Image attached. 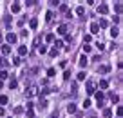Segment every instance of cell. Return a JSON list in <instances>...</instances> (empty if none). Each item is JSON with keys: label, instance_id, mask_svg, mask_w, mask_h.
Here are the masks:
<instances>
[{"label": "cell", "instance_id": "6da1fadb", "mask_svg": "<svg viewBox=\"0 0 123 118\" xmlns=\"http://www.w3.org/2000/svg\"><path fill=\"white\" fill-rule=\"evenodd\" d=\"M87 93H89V94L96 93V82H92V80H87Z\"/></svg>", "mask_w": 123, "mask_h": 118}, {"label": "cell", "instance_id": "7a4b0ae2", "mask_svg": "<svg viewBox=\"0 0 123 118\" xmlns=\"http://www.w3.org/2000/svg\"><path fill=\"white\" fill-rule=\"evenodd\" d=\"M25 93H27V96H36L38 94V87L36 86H29L27 89H25Z\"/></svg>", "mask_w": 123, "mask_h": 118}, {"label": "cell", "instance_id": "3957f363", "mask_svg": "<svg viewBox=\"0 0 123 118\" xmlns=\"http://www.w3.org/2000/svg\"><path fill=\"white\" fill-rule=\"evenodd\" d=\"M109 71H111V65H109V64H103V65L98 67V73H101V75H107Z\"/></svg>", "mask_w": 123, "mask_h": 118}, {"label": "cell", "instance_id": "277c9868", "mask_svg": "<svg viewBox=\"0 0 123 118\" xmlns=\"http://www.w3.org/2000/svg\"><path fill=\"white\" fill-rule=\"evenodd\" d=\"M6 38H7V42H9V44H15V42L18 40V37L15 35V33H7V35H6Z\"/></svg>", "mask_w": 123, "mask_h": 118}, {"label": "cell", "instance_id": "5b68a950", "mask_svg": "<svg viewBox=\"0 0 123 118\" xmlns=\"http://www.w3.org/2000/svg\"><path fill=\"white\" fill-rule=\"evenodd\" d=\"M98 13H100V15H107V13H109V6H107V4L98 6Z\"/></svg>", "mask_w": 123, "mask_h": 118}, {"label": "cell", "instance_id": "8992f818", "mask_svg": "<svg viewBox=\"0 0 123 118\" xmlns=\"http://www.w3.org/2000/svg\"><path fill=\"white\" fill-rule=\"evenodd\" d=\"M78 64L82 65V67H85V65L89 64V60H87V56H85V55H82V56H80V60H78Z\"/></svg>", "mask_w": 123, "mask_h": 118}, {"label": "cell", "instance_id": "52a82bcc", "mask_svg": "<svg viewBox=\"0 0 123 118\" xmlns=\"http://www.w3.org/2000/svg\"><path fill=\"white\" fill-rule=\"evenodd\" d=\"M67 33V25L65 24H60L58 25V35H65Z\"/></svg>", "mask_w": 123, "mask_h": 118}, {"label": "cell", "instance_id": "ba28073f", "mask_svg": "<svg viewBox=\"0 0 123 118\" xmlns=\"http://www.w3.org/2000/svg\"><path fill=\"white\" fill-rule=\"evenodd\" d=\"M18 55H20V56L27 55V45H20V47H18Z\"/></svg>", "mask_w": 123, "mask_h": 118}, {"label": "cell", "instance_id": "9c48e42d", "mask_svg": "<svg viewBox=\"0 0 123 118\" xmlns=\"http://www.w3.org/2000/svg\"><path fill=\"white\" fill-rule=\"evenodd\" d=\"M29 27H31V29H36L38 27V20H36V18H31V20H29Z\"/></svg>", "mask_w": 123, "mask_h": 118}, {"label": "cell", "instance_id": "30bf717a", "mask_svg": "<svg viewBox=\"0 0 123 118\" xmlns=\"http://www.w3.org/2000/svg\"><path fill=\"white\" fill-rule=\"evenodd\" d=\"M67 113H69V114L76 113V104H69V106H67Z\"/></svg>", "mask_w": 123, "mask_h": 118}, {"label": "cell", "instance_id": "8fae6325", "mask_svg": "<svg viewBox=\"0 0 123 118\" xmlns=\"http://www.w3.org/2000/svg\"><path fill=\"white\" fill-rule=\"evenodd\" d=\"M2 53H4V55H9V53H11V47H9V44H4V45H2Z\"/></svg>", "mask_w": 123, "mask_h": 118}, {"label": "cell", "instance_id": "7c38bea8", "mask_svg": "<svg viewBox=\"0 0 123 118\" xmlns=\"http://www.w3.org/2000/svg\"><path fill=\"white\" fill-rule=\"evenodd\" d=\"M76 15L83 16V15H85V7H83V6H78V7H76Z\"/></svg>", "mask_w": 123, "mask_h": 118}, {"label": "cell", "instance_id": "4fadbf2b", "mask_svg": "<svg viewBox=\"0 0 123 118\" xmlns=\"http://www.w3.org/2000/svg\"><path fill=\"white\" fill-rule=\"evenodd\" d=\"M11 13H20V6L18 4H11Z\"/></svg>", "mask_w": 123, "mask_h": 118}, {"label": "cell", "instance_id": "5bb4252c", "mask_svg": "<svg viewBox=\"0 0 123 118\" xmlns=\"http://www.w3.org/2000/svg\"><path fill=\"white\" fill-rule=\"evenodd\" d=\"M7 102H9V98L6 96V94H2V96H0V106H6Z\"/></svg>", "mask_w": 123, "mask_h": 118}, {"label": "cell", "instance_id": "9a60e30c", "mask_svg": "<svg viewBox=\"0 0 123 118\" xmlns=\"http://www.w3.org/2000/svg\"><path fill=\"white\" fill-rule=\"evenodd\" d=\"M109 87V82L107 80H100V89H107Z\"/></svg>", "mask_w": 123, "mask_h": 118}, {"label": "cell", "instance_id": "2e32d148", "mask_svg": "<svg viewBox=\"0 0 123 118\" xmlns=\"http://www.w3.org/2000/svg\"><path fill=\"white\" fill-rule=\"evenodd\" d=\"M98 31H100L98 24H90V33H94V35H96V33H98Z\"/></svg>", "mask_w": 123, "mask_h": 118}, {"label": "cell", "instance_id": "e0dca14e", "mask_svg": "<svg viewBox=\"0 0 123 118\" xmlns=\"http://www.w3.org/2000/svg\"><path fill=\"white\" fill-rule=\"evenodd\" d=\"M118 35H119L118 27H112V29H111V37H112V38H116V37H118Z\"/></svg>", "mask_w": 123, "mask_h": 118}, {"label": "cell", "instance_id": "ac0fdd59", "mask_svg": "<svg viewBox=\"0 0 123 118\" xmlns=\"http://www.w3.org/2000/svg\"><path fill=\"white\" fill-rule=\"evenodd\" d=\"M107 25H109V24H107V20H105V18H101V20H100V24H98V27H101V29H105Z\"/></svg>", "mask_w": 123, "mask_h": 118}, {"label": "cell", "instance_id": "d6986e66", "mask_svg": "<svg viewBox=\"0 0 123 118\" xmlns=\"http://www.w3.org/2000/svg\"><path fill=\"white\" fill-rule=\"evenodd\" d=\"M53 11H47V13H45V20H47V22H51V20H53Z\"/></svg>", "mask_w": 123, "mask_h": 118}, {"label": "cell", "instance_id": "ffe728a7", "mask_svg": "<svg viewBox=\"0 0 123 118\" xmlns=\"http://www.w3.org/2000/svg\"><path fill=\"white\" fill-rule=\"evenodd\" d=\"M38 53H40V55H45V53H47V47H45V45H38Z\"/></svg>", "mask_w": 123, "mask_h": 118}, {"label": "cell", "instance_id": "44dd1931", "mask_svg": "<svg viewBox=\"0 0 123 118\" xmlns=\"http://www.w3.org/2000/svg\"><path fill=\"white\" fill-rule=\"evenodd\" d=\"M45 42H54V35H53V33L45 35Z\"/></svg>", "mask_w": 123, "mask_h": 118}, {"label": "cell", "instance_id": "7402d4cb", "mask_svg": "<svg viewBox=\"0 0 123 118\" xmlns=\"http://www.w3.org/2000/svg\"><path fill=\"white\" fill-rule=\"evenodd\" d=\"M58 47H63V42L62 40H54V49L58 51Z\"/></svg>", "mask_w": 123, "mask_h": 118}, {"label": "cell", "instance_id": "603a6c76", "mask_svg": "<svg viewBox=\"0 0 123 118\" xmlns=\"http://www.w3.org/2000/svg\"><path fill=\"white\" fill-rule=\"evenodd\" d=\"M103 116H105V118H111L112 116V109H105V111H103Z\"/></svg>", "mask_w": 123, "mask_h": 118}, {"label": "cell", "instance_id": "cb8c5ba5", "mask_svg": "<svg viewBox=\"0 0 123 118\" xmlns=\"http://www.w3.org/2000/svg\"><path fill=\"white\" fill-rule=\"evenodd\" d=\"M17 86H18V82L15 80V78H13V80L9 82V87H11V89H17Z\"/></svg>", "mask_w": 123, "mask_h": 118}, {"label": "cell", "instance_id": "d4e9b609", "mask_svg": "<svg viewBox=\"0 0 123 118\" xmlns=\"http://www.w3.org/2000/svg\"><path fill=\"white\" fill-rule=\"evenodd\" d=\"M90 51H92V47L89 44H83V53H90Z\"/></svg>", "mask_w": 123, "mask_h": 118}, {"label": "cell", "instance_id": "484cf974", "mask_svg": "<svg viewBox=\"0 0 123 118\" xmlns=\"http://www.w3.org/2000/svg\"><path fill=\"white\" fill-rule=\"evenodd\" d=\"M27 116H29V118H34V111H33V107H27Z\"/></svg>", "mask_w": 123, "mask_h": 118}, {"label": "cell", "instance_id": "4316f807", "mask_svg": "<svg viewBox=\"0 0 123 118\" xmlns=\"http://www.w3.org/2000/svg\"><path fill=\"white\" fill-rule=\"evenodd\" d=\"M9 75H7V71H0V80H6Z\"/></svg>", "mask_w": 123, "mask_h": 118}, {"label": "cell", "instance_id": "83f0119b", "mask_svg": "<svg viewBox=\"0 0 123 118\" xmlns=\"http://www.w3.org/2000/svg\"><path fill=\"white\" fill-rule=\"evenodd\" d=\"M40 109H45V107H47V100H40Z\"/></svg>", "mask_w": 123, "mask_h": 118}, {"label": "cell", "instance_id": "f1b7e54d", "mask_svg": "<svg viewBox=\"0 0 123 118\" xmlns=\"http://www.w3.org/2000/svg\"><path fill=\"white\" fill-rule=\"evenodd\" d=\"M40 40H42L40 37H36V38H34V42H33V45H34V47H38V45H40Z\"/></svg>", "mask_w": 123, "mask_h": 118}, {"label": "cell", "instance_id": "f546056e", "mask_svg": "<svg viewBox=\"0 0 123 118\" xmlns=\"http://www.w3.org/2000/svg\"><path fill=\"white\" fill-rule=\"evenodd\" d=\"M47 75H49V76H54V75H56V69H54V67H51V69L47 71Z\"/></svg>", "mask_w": 123, "mask_h": 118}, {"label": "cell", "instance_id": "4dcf8cb0", "mask_svg": "<svg viewBox=\"0 0 123 118\" xmlns=\"http://www.w3.org/2000/svg\"><path fill=\"white\" fill-rule=\"evenodd\" d=\"M4 65H7V62H6V58H2V56H0V69H2Z\"/></svg>", "mask_w": 123, "mask_h": 118}, {"label": "cell", "instance_id": "1f68e13d", "mask_svg": "<svg viewBox=\"0 0 123 118\" xmlns=\"http://www.w3.org/2000/svg\"><path fill=\"white\" fill-rule=\"evenodd\" d=\"M114 9H116V13H118V16H119V13H121V9H123V7H121V4H116V7H114Z\"/></svg>", "mask_w": 123, "mask_h": 118}, {"label": "cell", "instance_id": "d6a6232c", "mask_svg": "<svg viewBox=\"0 0 123 118\" xmlns=\"http://www.w3.org/2000/svg\"><path fill=\"white\" fill-rule=\"evenodd\" d=\"M13 64H15V65H20V56H15V58H13Z\"/></svg>", "mask_w": 123, "mask_h": 118}, {"label": "cell", "instance_id": "836d02e7", "mask_svg": "<svg viewBox=\"0 0 123 118\" xmlns=\"http://www.w3.org/2000/svg\"><path fill=\"white\" fill-rule=\"evenodd\" d=\"M85 76H87V75L83 73V71H82V73H78V80H85Z\"/></svg>", "mask_w": 123, "mask_h": 118}, {"label": "cell", "instance_id": "e575fe53", "mask_svg": "<svg viewBox=\"0 0 123 118\" xmlns=\"http://www.w3.org/2000/svg\"><path fill=\"white\" fill-rule=\"evenodd\" d=\"M73 93H78V84L76 82H73Z\"/></svg>", "mask_w": 123, "mask_h": 118}, {"label": "cell", "instance_id": "d590c367", "mask_svg": "<svg viewBox=\"0 0 123 118\" xmlns=\"http://www.w3.org/2000/svg\"><path fill=\"white\" fill-rule=\"evenodd\" d=\"M60 11L65 13V11H67V6H65V4H60Z\"/></svg>", "mask_w": 123, "mask_h": 118}, {"label": "cell", "instance_id": "8d00e7d4", "mask_svg": "<svg viewBox=\"0 0 123 118\" xmlns=\"http://www.w3.org/2000/svg\"><path fill=\"white\" fill-rule=\"evenodd\" d=\"M63 78H65V80H69V78H71V71H65V73H63Z\"/></svg>", "mask_w": 123, "mask_h": 118}, {"label": "cell", "instance_id": "74e56055", "mask_svg": "<svg viewBox=\"0 0 123 118\" xmlns=\"http://www.w3.org/2000/svg\"><path fill=\"white\" fill-rule=\"evenodd\" d=\"M83 107H85V109H89V107H90V100H85V102H83Z\"/></svg>", "mask_w": 123, "mask_h": 118}, {"label": "cell", "instance_id": "f35d334b", "mask_svg": "<svg viewBox=\"0 0 123 118\" xmlns=\"http://www.w3.org/2000/svg\"><path fill=\"white\" fill-rule=\"evenodd\" d=\"M25 4H27V6H34V4H38V2H36V0H27Z\"/></svg>", "mask_w": 123, "mask_h": 118}, {"label": "cell", "instance_id": "ab89813d", "mask_svg": "<svg viewBox=\"0 0 123 118\" xmlns=\"http://www.w3.org/2000/svg\"><path fill=\"white\" fill-rule=\"evenodd\" d=\"M49 55H51V56H56V55H58V51H56V49H51V51H49Z\"/></svg>", "mask_w": 123, "mask_h": 118}, {"label": "cell", "instance_id": "60d3db41", "mask_svg": "<svg viewBox=\"0 0 123 118\" xmlns=\"http://www.w3.org/2000/svg\"><path fill=\"white\" fill-rule=\"evenodd\" d=\"M111 100H112V102H118V94H112L111 93Z\"/></svg>", "mask_w": 123, "mask_h": 118}, {"label": "cell", "instance_id": "b9f144b4", "mask_svg": "<svg viewBox=\"0 0 123 118\" xmlns=\"http://www.w3.org/2000/svg\"><path fill=\"white\" fill-rule=\"evenodd\" d=\"M83 42H85V44H89V42H90V35H85V38H83Z\"/></svg>", "mask_w": 123, "mask_h": 118}, {"label": "cell", "instance_id": "7bdbcfd3", "mask_svg": "<svg viewBox=\"0 0 123 118\" xmlns=\"http://www.w3.org/2000/svg\"><path fill=\"white\" fill-rule=\"evenodd\" d=\"M119 20H121V16L116 15V16H114V24H119Z\"/></svg>", "mask_w": 123, "mask_h": 118}, {"label": "cell", "instance_id": "ee69618b", "mask_svg": "<svg viewBox=\"0 0 123 118\" xmlns=\"http://www.w3.org/2000/svg\"><path fill=\"white\" fill-rule=\"evenodd\" d=\"M98 49H100V51H105V45H103V44H100V42H98Z\"/></svg>", "mask_w": 123, "mask_h": 118}, {"label": "cell", "instance_id": "f6af8a7d", "mask_svg": "<svg viewBox=\"0 0 123 118\" xmlns=\"http://www.w3.org/2000/svg\"><path fill=\"white\" fill-rule=\"evenodd\" d=\"M2 87H4V84H2V80H0V89H2Z\"/></svg>", "mask_w": 123, "mask_h": 118}, {"label": "cell", "instance_id": "bcb514c9", "mask_svg": "<svg viewBox=\"0 0 123 118\" xmlns=\"http://www.w3.org/2000/svg\"><path fill=\"white\" fill-rule=\"evenodd\" d=\"M0 44H2V35H0Z\"/></svg>", "mask_w": 123, "mask_h": 118}]
</instances>
